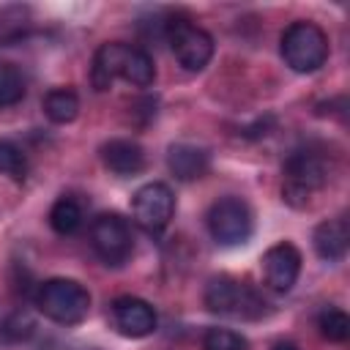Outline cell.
Wrapping results in <instances>:
<instances>
[{"mask_svg":"<svg viewBox=\"0 0 350 350\" xmlns=\"http://www.w3.org/2000/svg\"><path fill=\"white\" fill-rule=\"evenodd\" d=\"M36 306L60 325H77L90 312V293L74 279H46L36 287Z\"/></svg>","mask_w":350,"mask_h":350,"instance_id":"obj_1","label":"cell"},{"mask_svg":"<svg viewBox=\"0 0 350 350\" xmlns=\"http://www.w3.org/2000/svg\"><path fill=\"white\" fill-rule=\"evenodd\" d=\"M282 57L298 74H312L328 60V36L320 25L298 19L282 33Z\"/></svg>","mask_w":350,"mask_h":350,"instance_id":"obj_2","label":"cell"},{"mask_svg":"<svg viewBox=\"0 0 350 350\" xmlns=\"http://www.w3.org/2000/svg\"><path fill=\"white\" fill-rule=\"evenodd\" d=\"M328 180V161L320 150H295L287 164H284V186H282V197L301 208L309 202V197L323 189Z\"/></svg>","mask_w":350,"mask_h":350,"instance_id":"obj_3","label":"cell"},{"mask_svg":"<svg viewBox=\"0 0 350 350\" xmlns=\"http://www.w3.org/2000/svg\"><path fill=\"white\" fill-rule=\"evenodd\" d=\"M205 306L216 314L246 317V320H254L265 312V301L257 295V290L232 279V276H216V279L208 282Z\"/></svg>","mask_w":350,"mask_h":350,"instance_id":"obj_4","label":"cell"},{"mask_svg":"<svg viewBox=\"0 0 350 350\" xmlns=\"http://www.w3.org/2000/svg\"><path fill=\"white\" fill-rule=\"evenodd\" d=\"M164 38L178 57V63L189 71H202L213 57V36L183 16H170Z\"/></svg>","mask_w":350,"mask_h":350,"instance_id":"obj_5","label":"cell"},{"mask_svg":"<svg viewBox=\"0 0 350 350\" xmlns=\"http://www.w3.org/2000/svg\"><path fill=\"white\" fill-rule=\"evenodd\" d=\"M254 219L249 205L241 197H221L208 211V230L216 243L221 246H238L252 235Z\"/></svg>","mask_w":350,"mask_h":350,"instance_id":"obj_6","label":"cell"},{"mask_svg":"<svg viewBox=\"0 0 350 350\" xmlns=\"http://www.w3.org/2000/svg\"><path fill=\"white\" fill-rule=\"evenodd\" d=\"M90 243L93 252L107 265H123L134 252V235L129 221L120 213H101L90 224Z\"/></svg>","mask_w":350,"mask_h":350,"instance_id":"obj_7","label":"cell"},{"mask_svg":"<svg viewBox=\"0 0 350 350\" xmlns=\"http://www.w3.org/2000/svg\"><path fill=\"white\" fill-rule=\"evenodd\" d=\"M131 211H134V221L145 232H150V235L161 232L175 213L172 189L167 183H159V180L145 183L142 189H137V194L131 200Z\"/></svg>","mask_w":350,"mask_h":350,"instance_id":"obj_8","label":"cell"},{"mask_svg":"<svg viewBox=\"0 0 350 350\" xmlns=\"http://www.w3.org/2000/svg\"><path fill=\"white\" fill-rule=\"evenodd\" d=\"M112 323L123 336L142 339V336H150L156 331L159 317L148 301L134 298V295H120L112 301Z\"/></svg>","mask_w":350,"mask_h":350,"instance_id":"obj_9","label":"cell"},{"mask_svg":"<svg viewBox=\"0 0 350 350\" xmlns=\"http://www.w3.org/2000/svg\"><path fill=\"white\" fill-rule=\"evenodd\" d=\"M298 273H301V252L290 241H282L262 254V276L271 290L276 293L293 290Z\"/></svg>","mask_w":350,"mask_h":350,"instance_id":"obj_10","label":"cell"},{"mask_svg":"<svg viewBox=\"0 0 350 350\" xmlns=\"http://www.w3.org/2000/svg\"><path fill=\"white\" fill-rule=\"evenodd\" d=\"M126 49H129V44H123V41H107L96 49L93 68H90V82L96 90H109L112 82L120 77Z\"/></svg>","mask_w":350,"mask_h":350,"instance_id":"obj_11","label":"cell"},{"mask_svg":"<svg viewBox=\"0 0 350 350\" xmlns=\"http://www.w3.org/2000/svg\"><path fill=\"white\" fill-rule=\"evenodd\" d=\"M314 252L328 260V262H339L345 254H347V243H350V227L347 221L339 216V219H325L317 224L314 230Z\"/></svg>","mask_w":350,"mask_h":350,"instance_id":"obj_12","label":"cell"},{"mask_svg":"<svg viewBox=\"0 0 350 350\" xmlns=\"http://www.w3.org/2000/svg\"><path fill=\"white\" fill-rule=\"evenodd\" d=\"M101 159L115 175H137L145 167V153L134 139H109L101 148Z\"/></svg>","mask_w":350,"mask_h":350,"instance_id":"obj_13","label":"cell"},{"mask_svg":"<svg viewBox=\"0 0 350 350\" xmlns=\"http://www.w3.org/2000/svg\"><path fill=\"white\" fill-rule=\"evenodd\" d=\"M167 167L178 180H197L208 170V153L197 145L178 142L167 150Z\"/></svg>","mask_w":350,"mask_h":350,"instance_id":"obj_14","label":"cell"},{"mask_svg":"<svg viewBox=\"0 0 350 350\" xmlns=\"http://www.w3.org/2000/svg\"><path fill=\"white\" fill-rule=\"evenodd\" d=\"M120 79L137 85V88H148L156 79V66L153 57L142 49V46H129L126 57H123V68H120Z\"/></svg>","mask_w":350,"mask_h":350,"instance_id":"obj_15","label":"cell"},{"mask_svg":"<svg viewBox=\"0 0 350 350\" xmlns=\"http://www.w3.org/2000/svg\"><path fill=\"white\" fill-rule=\"evenodd\" d=\"M44 115L52 123H71L79 115V96L71 88H55L44 96Z\"/></svg>","mask_w":350,"mask_h":350,"instance_id":"obj_16","label":"cell"},{"mask_svg":"<svg viewBox=\"0 0 350 350\" xmlns=\"http://www.w3.org/2000/svg\"><path fill=\"white\" fill-rule=\"evenodd\" d=\"M49 224L57 235H74L82 227V208L71 197H60L49 211Z\"/></svg>","mask_w":350,"mask_h":350,"instance_id":"obj_17","label":"cell"},{"mask_svg":"<svg viewBox=\"0 0 350 350\" xmlns=\"http://www.w3.org/2000/svg\"><path fill=\"white\" fill-rule=\"evenodd\" d=\"M317 328L328 342H345L350 336V317L336 306H325L317 317Z\"/></svg>","mask_w":350,"mask_h":350,"instance_id":"obj_18","label":"cell"},{"mask_svg":"<svg viewBox=\"0 0 350 350\" xmlns=\"http://www.w3.org/2000/svg\"><path fill=\"white\" fill-rule=\"evenodd\" d=\"M25 79L14 66H0V109L14 107L25 98Z\"/></svg>","mask_w":350,"mask_h":350,"instance_id":"obj_19","label":"cell"},{"mask_svg":"<svg viewBox=\"0 0 350 350\" xmlns=\"http://www.w3.org/2000/svg\"><path fill=\"white\" fill-rule=\"evenodd\" d=\"M0 172L3 175H11L14 180H22L27 175V159L25 153L8 142V139H0Z\"/></svg>","mask_w":350,"mask_h":350,"instance_id":"obj_20","label":"cell"},{"mask_svg":"<svg viewBox=\"0 0 350 350\" xmlns=\"http://www.w3.org/2000/svg\"><path fill=\"white\" fill-rule=\"evenodd\" d=\"M246 339L230 328H208L202 336V350H246Z\"/></svg>","mask_w":350,"mask_h":350,"instance_id":"obj_21","label":"cell"},{"mask_svg":"<svg viewBox=\"0 0 350 350\" xmlns=\"http://www.w3.org/2000/svg\"><path fill=\"white\" fill-rule=\"evenodd\" d=\"M33 320L25 314V312H16V314H11L8 320H5V325H3V334L5 336H11V339H25V336H30L33 334Z\"/></svg>","mask_w":350,"mask_h":350,"instance_id":"obj_22","label":"cell"},{"mask_svg":"<svg viewBox=\"0 0 350 350\" xmlns=\"http://www.w3.org/2000/svg\"><path fill=\"white\" fill-rule=\"evenodd\" d=\"M273 350H298V347L290 345V342H279V345H273Z\"/></svg>","mask_w":350,"mask_h":350,"instance_id":"obj_23","label":"cell"}]
</instances>
